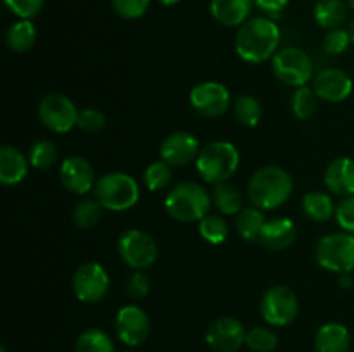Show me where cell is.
Listing matches in <instances>:
<instances>
[{
	"label": "cell",
	"instance_id": "6da1fadb",
	"mask_svg": "<svg viewBox=\"0 0 354 352\" xmlns=\"http://www.w3.org/2000/svg\"><path fill=\"white\" fill-rule=\"evenodd\" d=\"M280 28L268 17H252L239 26L235 35V52L239 57L251 64H259L279 52Z\"/></svg>",
	"mask_w": 354,
	"mask_h": 352
},
{
	"label": "cell",
	"instance_id": "7a4b0ae2",
	"mask_svg": "<svg viewBox=\"0 0 354 352\" xmlns=\"http://www.w3.org/2000/svg\"><path fill=\"white\" fill-rule=\"evenodd\" d=\"M292 176L279 166L259 168L248 183L249 200L261 211H272L283 206L292 193Z\"/></svg>",
	"mask_w": 354,
	"mask_h": 352
},
{
	"label": "cell",
	"instance_id": "3957f363",
	"mask_svg": "<svg viewBox=\"0 0 354 352\" xmlns=\"http://www.w3.org/2000/svg\"><path fill=\"white\" fill-rule=\"evenodd\" d=\"M241 164V154L230 141H211L201 148L196 159V168L201 178L209 185L227 183Z\"/></svg>",
	"mask_w": 354,
	"mask_h": 352
},
{
	"label": "cell",
	"instance_id": "277c9868",
	"mask_svg": "<svg viewBox=\"0 0 354 352\" xmlns=\"http://www.w3.org/2000/svg\"><path fill=\"white\" fill-rule=\"evenodd\" d=\"M211 202V195L203 185L183 182L169 190L165 199V209L180 223H194L207 216Z\"/></svg>",
	"mask_w": 354,
	"mask_h": 352
},
{
	"label": "cell",
	"instance_id": "5b68a950",
	"mask_svg": "<svg viewBox=\"0 0 354 352\" xmlns=\"http://www.w3.org/2000/svg\"><path fill=\"white\" fill-rule=\"evenodd\" d=\"M93 193L104 209L114 213L131 209L140 199V188L133 176L120 171L106 173L100 176L93 186Z\"/></svg>",
	"mask_w": 354,
	"mask_h": 352
},
{
	"label": "cell",
	"instance_id": "8992f818",
	"mask_svg": "<svg viewBox=\"0 0 354 352\" xmlns=\"http://www.w3.org/2000/svg\"><path fill=\"white\" fill-rule=\"evenodd\" d=\"M317 262L332 273L354 271V235L348 231L325 235L318 240L315 248Z\"/></svg>",
	"mask_w": 354,
	"mask_h": 352
},
{
	"label": "cell",
	"instance_id": "52a82bcc",
	"mask_svg": "<svg viewBox=\"0 0 354 352\" xmlns=\"http://www.w3.org/2000/svg\"><path fill=\"white\" fill-rule=\"evenodd\" d=\"M273 75L289 86H306L313 75V61L304 50L297 47H286L277 52L272 59Z\"/></svg>",
	"mask_w": 354,
	"mask_h": 352
},
{
	"label": "cell",
	"instance_id": "ba28073f",
	"mask_svg": "<svg viewBox=\"0 0 354 352\" xmlns=\"http://www.w3.org/2000/svg\"><path fill=\"white\" fill-rule=\"evenodd\" d=\"M80 110L64 93H47L38 104V119L54 133H68L78 124Z\"/></svg>",
	"mask_w": 354,
	"mask_h": 352
},
{
	"label": "cell",
	"instance_id": "9c48e42d",
	"mask_svg": "<svg viewBox=\"0 0 354 352\" xmlns=\"http://www.w3.org/2000/svg\"><path fill=\"white\" fill-rule=\"evenodd\" d=\"M118 254L131 269L145 271L158 259V244L147 231L128 230L118 240Z\"/></svg>",
	"mask_w": 354,
	"mask_h": 352
},
{
	"label": "cell",
	"instance_id": "30bf717a",
	"mask_svg": "<svg viewBox=\"0 0 354 352\" xmlns=\"http://www.w3.org/2000/svg\"><path fill=\"white\" fill-rule=\"evenodd\" d=\"M263 320L272 326H286L299 314V299L286 285H275L263 293L259 304Z\"/></svg>",
	"mask_w": 354,
	"mask_h": 352
},
{
	"label": "cell",
	"instance_id": "8fae6325",
	"mask_svg": "<svg viewBox=\"0 0 354 352\" xmlns=\"http://www.w3.org/2000/svg\"><path fill=\"white\" fill-rule=\"evenodd\" d=\"M73 292L85 304H97L109 292V275L99 262H85L73 275Z\"/></svg>",
	"mask_w": 354,
	"mask_h": 352
},
{
	"label": "cell",
	"instance_id": "7c38bea8",
	"mask_svg": "<svg viewBox=\"0 0 354 352\" xmlns=\"http://www.w3.org/2000/svg\"><path fill=\"white\" fill-rule=\"evenodd\" d=\"M190 106L204 117H220L232 104L227 86L218 81H203L190 90Z\"/></svg>",
	"mask_w": 354,
	"mask_h": 352
},
{
	"label": "cell",
	"instance_id": "4fadbf2b",
	"mask_svg": "<svg viewBox=\"0 0 354 352\" xmlns=\"http://www.w3.org/2000/svg\"><path fill=\"white\" fill-rule=\"evenodd\" d=\"M114 331L123 344L137 347L142 342L147 340L151 333V320L142 307L130 304L118 311L116 320H114Z\"/></svg>",
	"mask_w": 354,
	"mask_h": 352
},
{
	"label": "cell",
	"instance_id": "5bb4252c",
	"mask_svg": "<svg viewBox=\"0 0 354 352\" xmlns=\"http://www.w3.org/2000/svg\"><path fill=\"white\" fill-rule=\"evenodd\" d=\"M248 331L239 320L221 316L207 326L206 342L216 352H235L245 344Z\"/></svg>",
	"mask_w": 354,
	"mask_h": 352
},
{
	"label": "cell",
	"instance_id": "9a60e30c",
	"mask_svg": "<svg viewBox=\"0 0 354 352\" xmlns=\"http://www.w3.org/2000/svg\"><path fill=\"white\" fill-rule=\"evenodd\" d=\"M353 79L344 69L325 68L313 78V90L318 99L337 104L353 93Z\"/></svg>",
	"mask_w": 354,
	"mask_h": 352
},
{
	"label": "cell",
	"instance_id": "2e32d148",
	"mask_svg": "<svg viewBox=\"0 0 354 352\" xmlns=\"http://www.w3.org/2000/svg\"><path fill=\"white\" fill-rule=\"evenodd\" d=\"M199 152V140L189 131H175V133L168 135L159 147L161 161L168 162L171 168L190 164L192 161H196Z\"/></svg>",
	"mask_w": 354,
	"mask_h": 352
},
{
	"label": "cell",
	"instance_id": "e0dca14e",
	"mask_svg": "<svg viewBox=\"0 0 354 352\" xmlns=\"http://www.w3.org/2000/svg\"><path fill=\"white\" fill-rule=\"evenodd\" d=\"M59 178H61L62 186L76 195H85L90 190H93L97 183L93 166L80 155H73L62 161Z\"/></svg>",
	"mask_w": 354,
	"mask_h": 352
},
{
	"label": "cell",
	"instance_id": "ac0fdd59",
	"mask_svg": "<svg viewBox=\"0 0 354 352\" xmlns=\"http://www.w3.org/2000/svg\"><path fill=\"white\" fill-rule=\"evenodd\" d=\"M324 182L327 190H330L334 195L342 197V199L354 195V159H334L325 169Z\"/></svg>",
	"mask_w": 354,
	"mask_h": 352
},
{
	"label": "cell",
	"instance_id": "d6986e66",
	"mask_svg": "<svg viewBox=\"0 0 354 352\" xmlns=\"http://www.w3.org/2000/svg\"><path fill=\"white\" fill-rule=\"evenodd\" d=\"M297 238V228L289 217H273L265 223L259 242L270 251H286L292 247Z\"/></svg>",
	"mask_w": 354,
	"mask_h": 352
},
{
	"label": "cell",
	"instance_id": "ffe728a7",
	"mask_svg": "<svg viewBox=\"0 0 354 352\" xmlns=\"http://www.w3.org/2000/svg\"><path fill=\"white\" fill-rule=\"evenodd\" d=\"M30 159L12 145L0 147V182L6 186L23 182L30 169Z\"/></svg>",
	"mask_w": 354,
	"mask_h": 352
},
{
	"label": "cell",
	"instance_id": "44dd1931",
	"mask_svg": "<svg viewBox=\"0 0 354 352\" xmlns=\"http://www.w3.org/2000/svg\"><path fill=\"white\" fill-rule=\"evenodd\" d=\"M254 0H211V16L227 28L242 26L249 19Z\"/></svg>",
	"mask_w": 354,
	"mask_h": 352
},
{
	"label": "cell",
	"instance_id": "7402d4cb",
	"mask_svg": "<svg viewBox=\"0 0 354 352\" xmlns=\"http://www.w3.org/2000/svg\"><path fill=\"white\" fill-rule=\"evenodd\" d=\"M351 335L341 323H327L315 335V351L317 352H349Z\"/></svg>",
	"mask_w": 354,
	"mask_h": 352
},
{
	"label": "cell",
	"instance_id": "603a6c76",
	"mask_svg": "<svg viewBox=\"0 0 354 352\" xmlns=\"http://www.w3.org/2000/svg\"><path fill=\"white\" fill-rule=\"evenodd\" d=\"M348 2L344 0H318L315 3L313 17L322 28L335 30L348 19Z\"/></svg>",
	"mask_w": 354,
	"mask_h": 352
},
{
	"label": "cell",
	"instance_id": "cb8c5ba5",
	"mask_svg": "<svg viewBox=\"0 0 354 352\" xmlns=\"http://www.w3.org/2000/svg\"><path fill=\"white\" fill-rule=\"evenodd\" d=\"M335 204L327 192H308L303 197V211L311 221L317 223H327L335 216Z\"/></svg>",
	"mask_w": 354,
	"mask_h": 352
},
{
	"label": "cell",
	"instance_id": "d4e9b609",
	"mask_svg": "<svg viewBox=\"0 0 354 352\" xmlns=\"http://www.w3.org/2000/svg\"><path fill=\"white\" fill-rule=\"evenodd\" d=\"M266 217L265 213L258 207H244L235 217V230L239 237L248 242H256L261 237V231L265 228Z\"/></svg>",
	"mask_w": 354,
	"mask_h": 352
},
{
	"label": "cell",
	"instance_id": "484cf974",
	"mask_svg": "<svg viewBox=\"0 0 354 352\" xmlns=\"http://www.w3.org/2000/svg\"><path fill=\"white\" fill-rule=\"evenodd\" d=\"M37 41V28L31 19H19L10 24L6 33V43L16 54H24L30 50Z\"/></svg>",
	"mask_w": 354,
	"mask_h": 352
},
{
	"label": "cell",
	"instance_id": "4316f807",
	"mask_svg": "<svg viewBox=\"0 0 354 352\" xmlns=\"http://www.w3.org/2000/svg\"><path fill=\"white\" fill-rule=\"evenodd\" d=\"M211 200L225 216H237L244 209V197H242L241 190L230 183H221V185L214 186Z\"/></svg>",
	"mask_w": 354,
	"mask_h": 352
},
{
	"label": "cell",
	"instance_id": "83f0119b",
	"mask_svg": "<svg viewBox=\"0 0 354 352\" xmlns=\"http://www.w3.org/2000/svg\"><path fill=\"white\" fill-rule=\"evenodd\" d=\"M75 352H116V349L106 331L99 328H88L76 338Z\"/></svg>",
	"mask_w": 354,
	"mask_h": 352
},
{
	"label": "cell",
	"instance_id": "f1b7e54d",
	"mask_svg": "<svg viewBox=\"0 0 354 352\" xmlns=\"http://www.w3.org/2000/svg\"><path fill=\"white\" fill-rule=\"evenodd\" d=\"M234 114L241 124L248 128H254L261 121L263 106L256 97L252 95H241L235 99Z\"/></svg>",
	"mask_w": 354,
	"mask_h": 352
},
{
	"label": "cell",
	"instance_id": "f546056e",
	"mask_svg": "<svg viewBox=\"0 0 354 352\" xmlns=\"http://www.w3.org/2000/svg\"><path fill=\"white\" fill-rule=\"evenodd\" d=\"M28 159H30V164L35 169H38V171L50 169L54 166V162L57 161V147H55V144L52 140L41 138V140H37L30 147Z\"/></svg>",
	"mask_w": 354,
	"mask_h": 352
},
{
	"label": "cell",
	"instance_id": "4dcf8cb0",
	"mask_svg": "<svg viewBox=\"0 0 354 352\" xmlns=\"http://www.w3.org/2000/svg\"><path fill=\"white\" fill-rule=\"evenodd\" d=\"M102 209L104 207L100 206L97 199H82L73 209V221L78 228L88 230L99 223Z\"/></svg>",
	"mask_w": 354,
	"mask_h": 352
},
{
	"label": "cell",
	"instance_id": "1f68e13d",
	"mask_svg": "<svg viewBox=\"0 0 354 352\" xmlns=\"http://www.w3.org/2000/svg\"><path fill=\"white\" fill-rule=\"evenodd\" d=\"M199 233L207 244L220 245L228 238V224L221 216L207 214L199 221Z\"/></svg>",
	"mask_w": 354,
	"mask_h": 352
},
{
	"label": "cell",
	"instance_id": "d6a6232c",
	"mask_svg": "<svg viewBox=\"0 0 354 352\" xmlns=\"http://www.w3.org/2000/svg\"><path fill=\"white\" fill-rule=\"evenodd\" d=\"M317 93L313 88H308V86H299L296 88V92L292 93V99H290V107H292V113L297 119H310L315 113H317Z\"/></svg>",
	"mask_w": 354,
	"mask_h": 352
},
{
	"label": "cell",
	"instance_id": "836d02e7",
	"mask_svg": "<svg viewBox=\"0 0 354 352\" xmlns=\"http://www.w3.org/2000/svg\"><path fill=\"white\" fill-rule=\"evenodd\" d=\"M171 182V166L165 161H154L145 168L144 185L151 192L165 190Z\"/></svg>",
	"mask_w": 354,
	"mask_h": 352
},
{
	"label": "cell",
	"instance_id": "e575fe53",
	"mask_svg": "<svg viewBox=\"0 0 354 352\" xmlns=\"http://www.w3.org/2000/svg\"><path fill=\"white\" fill-rule=\"evenodd\" d=\"M245 345L254 352H273L279 345V337L273 330L265 326H256L248 331Z\"/></svg>",
	"mask_w": 354,
	"mask_h": 352
},
{
	"label": "cell",
	"instance_id": "d590c367",
	"mask_svg": "<svg viewBox=\"0 0 354 352\" xmlns=\"http://www.w3.org/2000/svg\"><path fill=\"white\" fill-rule=\"evenodd\" d=\"M351 37H349L348 30L342 28H335V30H328L327 35L324 37V52L328 55H342L351 45Z\"/></svg>",
	"mask_w": 354,
	"mask_h": 352
},
{
	"label": "cell",
	"instance_id": "8d00e7d4",
	"mask_svg": "<svg viewBox=\"0 0 354 352\" xmlns=\"http://www.w3.org/2000/svg\"><path fill=\"white\" fill-rule=\"evenodd\" d=\"M114 12L123 19H138L149 10L151 0H111Z\"/></svg>",
	"mask_w": 354,
	"mask_h": 352
},
{
	"label": "cell",
	"instance_id": "74e56055",
	"mask_svg": "<svg viewBox=\"0 0 354 352\" xmlns=\"http://www.w3.org/2000/svg\"><path fill=\"white\" fill-rule=\"evenodd\" d=\"M106 114L99 109H93V107H86V109L80 110L78 116V124L76 128L83 131V133H97V131L102 130L106 126Z\"/></svg>",
	"mask_w": 354,
	"mask_h": 352
},
{
	"label": "cell",
	"instance_id": "f35d334b",
	"mask_svg": "<svg viewBox=\"0 0 354 352\" xmlns=\"http://www.w3.org/2000/svg\"><path fill=\"white\" fill-rule=\"evenodd\" d=\"M127 295L133 300H140L144 297L149 295V290H151V278L145 271H137L135 269L127 280Z\"/></svg>",
	"mask_w": 354,
	"mask_h": 352
},
{
	"label": "cell",
	"instance_id": "ab89813d",
	"mask_svg": "<svg viewBox=\"0 0 354 352\" xmlns=\"http://www.w3.org/2000/svg\"><path fill=\"white\" fill-rule=\"evenodd\" d=\"M45 0H3L7 9L21 19H31L44 9Z\"/></svg>",
	"mask_w": 354,
	"mask_h": 352
},
{
	"label": "cell",
	"instance_id": "60d3db41",
	"mask_svg": "<svg viewBox=\"0 0 354 352\" xmlns=\"http://www.w3.org/2000/svg\"><path fill=\"white\" fill-rule=\"evenodd\" d=\"M335 219H337L339 226L348 233L354 235V195L346 197L337 204L335 209Z\"/></svg>",
	"mask_w": 354,
	"mask_h": 352
},
{
	"label": "cell",
	"instance_id": "b9f144b4",
	"mask_svg": "<svg viewBox=\"0 0 354 352\" xmlns=\"http://www.w3.org/2000/svg\"><path fill=\"white\" fill-rule=\"evenodd\" d=\"M290 0H254L256 7L261 9L263 12L270 14V16H275L280 14L287 6H289Z\"/></svg>",
	"mask_w": 354,
	"mask_h": 352
},
{
	"label": "cell",
	"instance_id": "7bdbcfd3",
	"mask_svg": "<svg viewBox=\"0 0 354 352\" xmlns=\"http://www.w3.org/2000/svg\"><path fill=\"white\" fill-rule=\"evenodd\" d=\"M339 286L341 289H351V286H354V273H341L339 275Z\"/></svg>",
	"mask_w": 354,
	"mask_h": 352
},
{
	"label": "cell",
	"instance_id": "ee69618b",
	"mask_svg": "<svg viewBox=\"0 0 354 352\" xmlns=\"http://www.w3.org/2000/svg\"><path fill=\"white\" fill-rule=\"evenodd\" d=\"M346 30H348L349 37H351V41L354 43V16L351 17V19H349V24H348V28H346Z\"/></svg>",
	"mask_w": 354,
	"mask_h": 352
},
{
	"label": "cell",
	"instance_id": "f6af8a7d",
	"mask_svg": "<svg viewBox=\"0 0 354 352\" xmlns=\"http://www.w3.org/2000/svg\"><path fill=\"white\" fill-rule=\"evenodd\" d=\"M159 3H162V6H175V3H178L180 0H158Z\"/></svg>",
	"mask_w": 354,
	"mask_h": 352
},
{
	"label": "cell",
	"instance_id": "bcb514c9",
	"mask_svg": "<svg viewBox=\"0 0 354 352\" xmlns=\"http://www.w3.org/2000/svg\"><path fill=\"white\" fill-rule=\"evenodd\" d=\"M346 2H348L349 9H353V10H354V0H346Z\"/></svg>",
	"mask_w": 354,
	"mask_h": 352
},
{
	"label": "cell",
	"instance_id": "7dc6e473",
	"mask_svg": "<svg viewBox=\"0 0 354 352\" xmlns=\"http://www.w3.org/2000/svg\"><path fill=\"white\" fill-rule=\"evenodd\" d=\"M0 352H6V347H0Z\"/></svg>",
	"mask_w": 354,
	"mask_h": 352
},
{
	"label": "cell",
	"instance_id": "c3c4849f",
	"mask_svg": "<svg viewBox=\"0 0 354 352\" xmlns=\"http://www.w3.org/2000/svg\"><path fill=\"white\" fill-rule=\"evenodd\" d=\"M124 352H137V351H124Z\"/></svg>",
	"mask_w": 354,
	"mask_h": 352
}]
</instances>
